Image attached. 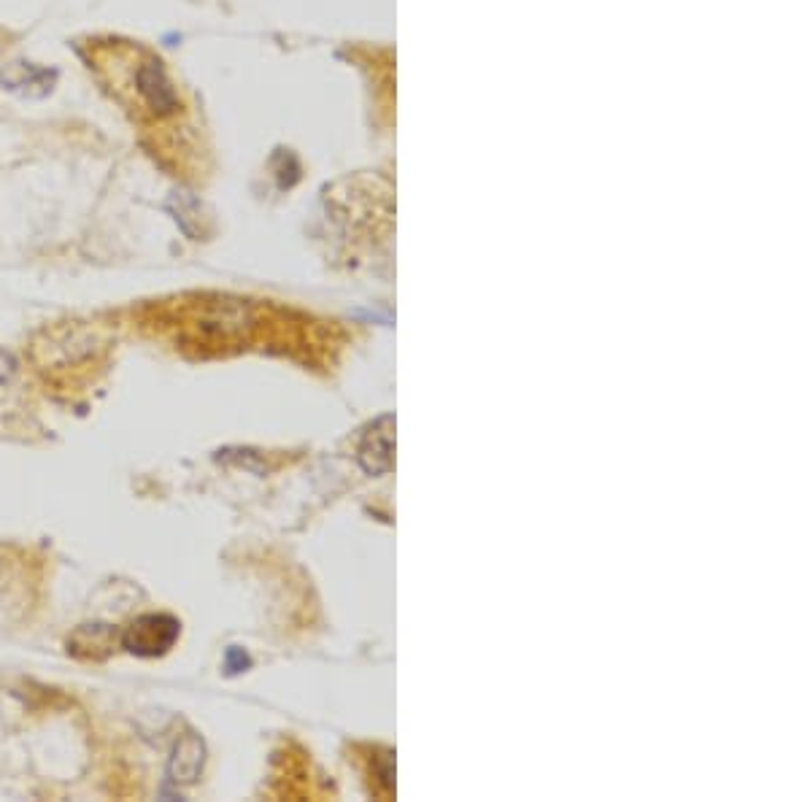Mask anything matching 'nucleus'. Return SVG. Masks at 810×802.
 <instances>
[{"label":"nucleus","instance_id":"nucleus-1","mask_svg":"<svg viewBox=\"0 0 810 802\" xmlns=\"http://www.w3.org/2000/svg\"><path fill=\"white\" fill-rule=\"evenodd\" d=\"M87 65L98 85L120 105L141 133V144L165 168L179 170L187 152V105L179 85L149 46L127 38H92L85 46Z\"/></svg>","mask_w":810,"mask_h":802},{"label":"nucleus","instance_id":"nucleus-7","mask_svg":"<svg viewBox=\"0 0 810 802\" xmlns=\"http://www.w3.org/2000/svg\"><path fill=\"white\" fill-rule=\"evenodd\" d=\"M52 79H55V74H49V70H41V68H33V65H25V63H16L14 68L3 70L0 74V81H3L9 90L14 92H22V96H31L35 98V90L33 87H41V92H49L52 90Z\"/></svg>","mask_w":810,"mask_h":802},{"label":"nucleus","instance_id":"nucleus-6","mask_svg":"<svg viewBox=\"0 0 810 802\" xmlns=\"http://www.w3.org/2000/svg\"><path fill=\"white\" fill-rule=\"evenodd\" d=\"M203 762H206V746L203 740L198 738L195 733L181 735L174 746V757L168 762V776L170 781L179 783V787H189L200 778L203 772Z\"/></svg>","mask_w":810,"mask_h":802},{"label":"nucleus","instance_id":"nucleus-4","mask_svg":"<svg viewBox=\"0 0 810 802\" xmlns=\"http://www.w3.org/2000/svg\"><path fill=\"white\" fill-rule=\"evenodd\" d=\"M68 654L79 662H103L120 646V630L111 624H81L68 635Z\"/></svg>","mask_w":810,"mask_h":802},{"label":"nucleus","instance_id":"nucleus-3","mask_svg":"<svg viewBox=\"0 0 810 802\" xmlns=\"http://www.w3.org/2000/svg\"><path fill=\"white\" fill-rule=\"evenodd\" d=\"M181 635V622L170 613H141L125 630H120V646L133 657H165Z\"/></svg>","mask_w":810,"mask_h":802},{"label":"nucleus","instance_id":"nucleus-5","mask_svg":"<svg viewBox=\"0 0 810 802\" xmlns=\"http://www.w3.org/2000/svg\"><path fill=\"white\" fill-rule=\"evenodd\" d=\"M359 463L368 474H387L395 463V419H378L359 444Z\"/></svg>","mask_w":810,"mask_h":802},{"label":"nucleus","instance_id":"nucleus-2","mask_svg":"<svg viewBox=\"0 0 810 802\" xmlns=\"http://www.w3.org/2000/svg\"><path fill=\"white\" fill-rule=\"evenodd\" d=\"M116 341L98 322H57L41 330L27 346V363L41 385L76 398L90 392L111 368Z\"/></svg>","mask_w":810,"mask_h":802}]
</instances>
